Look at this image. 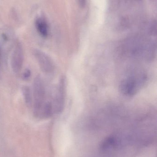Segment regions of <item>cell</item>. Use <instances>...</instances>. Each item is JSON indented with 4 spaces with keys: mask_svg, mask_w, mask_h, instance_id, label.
I'll list each match as a JSON object with an SVG mask.
<instances>
[{
    "mask_svg": "<svg viewBox=\"0 0 157 157\" xmlns=\"http://www.w3.org/2000/svg\"><path fill=\"white\" fill-rule=\"evenodd\" d=\"M120 144L119 138L114 136H110L102 141L100 146V149L103 151H106L112 147L118 146Z\"/></svg>",
    "mask_w": 157,
    "mask_h": 157,
    "instance_id": "cell-5",
    "label": "cell"
},
{
    "mask_svg": "<svg viewBox=\"0 0 157 157\" xmlns=\"http://www.w3.org/2000/svg\"><path fill=\"white\" fill-rule=\"evenodd\" d=\"M34 55L43 72L50 73L52 71L53 67L51 61L45 53L39 50H35Z\"/></svg>",
    "mask_w": 157,
    "mask_h": 157,
    "instance_id": "cell-4",
    "label": "cell"
},
{
    "mask_svg": "<svg viewBox=\"0 0 157 157\" xmlns=\"http://www.w3.org/2000/svg\"><path fill=\"white\" fill-rule=\"evenodd\" d=\"M146 78L145 75L141 74L124 79L121 83V91L126 96L134 95L144 83Z\"/></svg>",
    "mask_w": 157,
    "mask_h": 157,
    "instance_id": "cell-1",
    "label": "cell"
},
{
    "mask_svg": "<svg viewBox=\"0 0 157 157\" xmlns=\"http://www.w3.org/2000/svg\"><path fill=\"white\" fill-rule=\"evenodd\" d=\"M39 76L35 78L33 83V95L35 112L40 113L43 110L46 104H44L45 90L43 81Z\"/></svg>",
    "mask_w": 157,
    "mask_h": 157,
    "instance_id": "cell-2",
    "label": "cell"
},
{
    "mask_svg": "<svg viewBox=\"0 0 157 157\" xmlns=\"http://www.w3.org/2000/svg\"><path fill=\"white\" fill-rule=\"evenodd\" d=\"M37 30L43 37H47L48 35V25L43 18H38L36 22Z\"/></svg>",
    "mask_w": 157,
    "mask_h": 157,
    "instance_id": "cell-6",
    "label": "cell"
},
{
    "mask_svg": "<svg viewBox=\"0 0 157 157\" xmlns=\"http://www.w3.org/2000/svg\"><path fill=\"white\" fill-rule=\"evenodd\" d=\"M24 60L23 49L20 45H17L13 52L11 60L12 69L15 73H18L22 68Z\"/></svg>",
    "mask_w": 157,
    "mask_h": 157,
    "instance_id": "cell-3",
    "label": "cell"
},
{
    "mask_svg": "<svg viewBox=\"0 0 157 157\" xmlns=\"http://www.w3.org/2000/svg\"><path fill=\"white\" fill-rule=\"evenodd\" d=\"M30 75H31V73H30V71L29 70H26V71L24 72V73L23 75V77L24 79H28L30 77Z\"/></svg>",
    "mask_w": 157,
    "mask_h": 157,
    "instance_id": "cell-8",
    "label": "cell"
},
{
    "mask_svg": "<svg viewBox=\"0 0 157 157\" xmlns=\"http://www.w3.org/2000/svg\"><path fill=\"white\" fill-rule=\"evenodd\" d=\"M22 91L26 103L28 105H30L31 102V96L29 89L27 86L24 87L22 88Z\"/></svg>",
    "mask_w": 157,
    "mask_h": 157,
    "instance_id": "cell-7",
    "label": "cell"
}]
</instances>
